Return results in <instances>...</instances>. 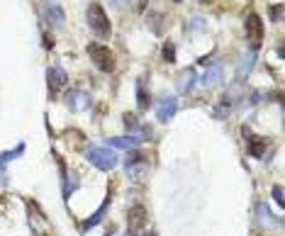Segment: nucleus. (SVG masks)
<instances>
[{
  "instance_id": "1",
  "label": "nucleus",
  "mask_w": 285,
  "mask_h": 236,
  "mask_svg": "<svg viewBox=\"0 0 285 236\" xmlns=\"http://www.w3.org/2000/svg\"><path fill=\"white\" fill-rule=\"evenodd\" d=\"M85 17H88V25H91V29L98 37H100V39H108V37L112 34V22H110V17L105 15V10H102L100 3H95V0H93L91 5H88V12H85Z\"/></svg>"
},
{
  "instance_id": "2",
  "label": "nucleus",
  "mask_w": 285,
  "mask_h": 236,
  "mask_svg": "<svg viewBox=\"0 0 285 236\" xmlns=\"http://www.w3.org/2000/svg\"><path fill=\"white\" fill-rule=\"evenodd\" d=\"M85 158H88L95 168H100V171H112L115 166L120 164V156L115 154L112 149H108V146H88Z\"/></svg>"
},
{
  "instance_id": "3",
  "label": "nucleus",
  "mask_w": 285,
  "mask_h": 236,
  "mask_svg": "<svg viewBox=\"0 0 285 236\" xmlns=\"http://www.w3.org/2000/svg\"><path fill=\"white\" fill-rule=\"evenodd\" d=\"M88 56L93 59V64L98 66L102 73H112L117 68V59L112 54V49H108L105 44H88Z\"/></svg>"
},
{
  "instance_id": "4",
  "label": "nucleus",
  "mask_w": 285,
  "mask_h": 236,
  "mask_svg": "<svg viewBox=\"0 0 285 236\" xmlns=\"http://www.w3.org/2000/svg\"><path fill=\"white\" fill-rule=\"evenodd\" d=\"M244 27H246V39L248 46H251L248 51H258V46L263 44V22H261V17L256 12H248Z\"/></svg>"
},
{
  "instance_id": "5",
  "label": "nucleus",
  "mask_w": 285,
  "mask_h": 236,
  "mask_svg": "<svg viewBox=\"0 0 285 236\" xmlns=\"http://www.w3.org/2000/svg\"><path fill=\"white\" fill-rule=\"evenodd\" d=\"M42 20H44L49 27H64V22H66V12L64 8L56 3V0H44L42 3Z\"/></svg>"
},
{
  "instance_id": "6",
  "label": "nucleus",
  "mask_w": 285,
  "mask_h": 236,
  "mask_svg": "<svg viewBox=\"0 0 285 236\" xmlns=\"http://www.w3.org/2000/svg\"><path fill=\"white\" fill-rule=\"evenodd\" d=\"M46 81H49V98L54 100L56 93H59L66 83H68V73H66L61 66H51V68L46 71Z\"/></svg>"
},
{
  "instance_id": "7",
  "label": "nucleus",
  "mask_w": 285,
  "mask_h": 236,
  "mask_svg": "<svg viewBox=\"0 0 285 236\" xmlns=\"http://www.w3.org/2000/svg\"><path fill=\"white\" fill-rule=\"evenodd\" d=\"M66 107L74 110V112H81V110H88L91 107V95L81 88H76V90H68L66 93Z\"/></svg>"
},
{
  "instance_id": "8",
  "label": "nucleus",
  "mask_w": 285,
  "mask_h": 236,
  "mask_svg": "<svg viewBox=\"0 0 285 236\" xmlns=\"http://www.w3.org/2000/svg\"><path fill=\"white\" fill-rule=\"evenodd\" d=\"M244 134H246V146H248V154L254 156V158H263V154H266V146L268 141L263 139V136H254L251 132H248L246 127H244Z\"/></svg>"
},
{
  "instance_id": "9",
  "label": "nucleus",
  "mask_w": 285,
  "mask_h": 236,
  "mask_svg": "<svg viewBox=\"0 0 285 236\" xmlns=\"http://www.w3.org/2000/svg\"><path fill=\"white\" fill-rule=\"evenodd\" d=\"M110 200H112V195H108V197H105V202L98 207V212H95V214H91V217L83 222V224H81V234H85V231H91L93 227H98V224H100L102 217H105V212H108V207H110Z\"/></svg>"
},
{
  "instance_id": "10",
  "label": "nucleus",
  "mask_w": 285,
  "mask_h": 236,
  "mask_svg": "<svg viewBox=\"0 0 285 236\" xmlns=\"http://www.w3.org/2000/svg\"><path fill=\"white\" fill-rule=\"evenodd\" d=\"M147 224V207L144 205H134L129 209V231H137Z\"/></svg>"
},
{
  "instance_id": "11",
  "label": "nucleus",
  "mask_w": 285,
  "mask_h": 236,
  "mask_svg": "<svg viewBox=\"0 0 285 236\" xmlns=\"http://www.w3.org/2000/svg\"><path fill=\"white\" fill-rule=\"evenodd\" d=\"M175 112H178V100H175V98H164V100L158 102L156 115H158V119H161V122H168Z\"/></svg>"
},
{
  "instance_id": "12",
  "label": "nucleus",
  "mask_w": 285,
  "mask_h": 236,
  "mask_svg": "<svg viewBox=\"0 0 285 236\" xmlns=\"http://www.w3.org/2000/svg\"><path fill=\"white\" fill-rule=\"evenodd\" d=\"M141 144L137 136H110L108 139V149H127V151H132V149H137V146Z\"/></svg>"
},
{
  "instance_id": "13",
  "label": "nucleus",
  "mask_w": 285,
  "mask_h": 236,
  "mask_svg": "<svg viewBox=\"0 0 285 236\" xmlns=\"http://www.w3.org/2000/svg\"><path fill=\"white\" fill-rule=\"evenodd\" d=\"M195 83H198V73H195V68H185V71L181 73V81H178V90L190 93L195 88Z\"/></svg>"
},
{
  "instance_id": "14",
  "label": "nucleus",
  "mask_w": 285,
  "mask_h": 236,
  "mask_svg": "<svg viewBox=\"0 0 285 236\" xmlns=\"http://www.w3.org/2000/svg\"><path fill=\"white\" fill-rule=\"evenodd\" d=\"M222 76H224V68H222V64H215L210 71L203 76V85H205V88H212V85H217V83L222 81Z\"/></svg>"
},
{
  "instance_id": "15",
  "label": "nucleus",
  "mask_w": 285,
  "mask_h": 236,
  "mask_svg": "<svg viewBox=\"0 0 285 236\" xmlns=\"http://www.w3.org/2000/svg\"><path fill=\"white\" fill-rule=\"evenodd\" d=\"M254 64H256V51H248L244 59H241V64H239V71H237V78L239 81H244L248 73L254 71Z\"/></svg>"
},
{
  "instance_id": "16",
  "label": "nucleus",
  "mask_w": 285,
  "mask_h": 236,
  "mask_svg": "<svg viewBox=\"0 0 285 236\" xmlns=\"http://www.w3.org/2000/svg\"><path fill=\"white\" fill-rule=\"evenodd\" d=\"M149 27H151L154 34H164V29H166L164 15H161V12H151V15H149Z\"/></svg>"
},
{
  "instance_id": "17",
  "label": "nucleus",
  "mask_w": 285,
  "mask_h": 236,
  "mask_svg": "<svg viewBox=\"0 0 285 236\" xmlns=\"http://www.w3.org/2000/svg\"><path fill=\"white\" fill-rule=\"evenodd\" d=\"M22 151H25V144H20L15 151H3V154H0V171H5V166H8L10 161H15Z\"/></svg>"
},
{
  "instance_id": "18",
  "label": "nucleus",
  "mask_w": 285,
  "mask_h": 236,
  "mask_svg": "<svg viewBox=\"0 0 285 236\" xmlns=\"http://www.w3.org/2000/svg\"><path fill=\"white\" fill-rule=\"evenodd\" d=\"M258 217H261V222H268V224H271V222H273V224H280V219L278 217H273V212H271V209H268V205L266 202H258Z\"/></svg>"
},
{
  "instance_id": "19",
  "label": "nucleus",
  "mask_w": 285,
  "mask_h": 236,
  "mask_svg": "<svg viewBox=\"0 0 285 236\" xmlns=\"http://www.w3.org/2000/svg\"><path fill=\"white\" fill-rule=\"evenodd\" d=\"M229 110H231V100H229V95H224L220 105H217V107L212 110V115H215L217 119H224V117H227V112H229Z\"/></svg>"
},
{
  "instance_id": "20",
  "label": "nucleus",
  "mask_w": 285,
  "mask_h": 236,
  "mask_svg": "<svg viewBox=\"0 0 285 236\" xmlns=\"http://www.w3.org/2000/svg\"><path fill=\"white\" fill-rule=\"evenodd\" d=\"M149 93L144 88V81H137V102H139V110H147L149 107Z\"/></svg>"
},
{
  "instance_id": "21",
  "label": "nucleus",
  "mask_w": 285,
  "mask_h": 236,
  "mask_svg": "<svg viewBox=\"0 0 285 236\" xmlns=\"http://www.w3.org/2000/svg\"><path fill=\"white\" fill-rule=\"evenodd\" d=\"M161 56H164L166 64H173L175 61V44L168 39V42H164V51H161Z\"/></svg>"
},
{
  "instance_id": "22",
  "label": "nucleus",
  "mask_w": 285,
  "mask_h": 236,
  "mask_svg": "<svg viewBox=\"0 0 285 236\" xmlns=\"http://www.w3.org/2000/svg\"><path fill=\"white\" fill-rule=\"evenodd\" d=\"M205 29H207V25H205L203 17H193L188 25V32H205Z\"/></svg>"
},
{
  "instance_id": "23",
  "label": "nucleus",
  "mask_w": 285,
  "mask_h": 236,
  "mask_svg": "<svg viewBox=\"0 0 285 236\" xmlns=\"http://www.w3.org/2000/svg\"><path fill=\"white\" fill-rule=\"evenodd\" d=\"M268 12H271V20H273V22H283V5H280V3L271 5Z\"/></svg>"
},
{
  "instance_id": "24",
  "label": "nucleus",
  "mask_w": 285,
  "mask_h": 236,
  "mask_svg": "<svg viewBox=\"0 0 285 236\" xmlns=\"http://www.w3.org/2000/svg\"><path fill=\"white\" fill-rule=\"evenodd\" d=\"M124 127H127L129 132H134V129L139 127V119H137V115H129V112H127V115H124Z\"/></svg>"
},
{
  "instance_id": "25",
  "label": "nucleus",
  "mask_w": 285,
  "mask_h": 236,
  "mask_svg": "<svg viewBox=\"0 0 285 236\" xmlns=\"http://www.w3.org/2000/svg\"><path fill=\"white\" fill-rule=\"evenodd\" d=\"M273 200H276L280 207L285 205V200H283V188H280V185H273Z\"/></svg>"
},
{
  "instance_id": "26",
  "label": "nucleus",
  "mask_w": 285,
  "mask_h": 236,
  "mask_svg": "<svg viewBox=\"0 0 285 236\" xmlns=\"http://www.w3.org/2000/svg\"><path fill=\"white\" fill-rule=\"evenodd\" d=\"M44 46L46 49H54V39H51V34H46V32H44Z\"/></svg>"
},
{
  "instance_id": "27",
  "label": "nucleus",
  "mask_w": 285,
  "mask_h": 236,
  "mask_svg": "<svg viewBox=\"0 0 285 236\" xmlns=\"http://www.w3.org/2000/svg\"><path fill=\"white\" fill-rule=\"evenodd\" d=\"M115 3H117V5H124V3H129V0H115Z\"/></svg>"
},
{
  "instance_id": "28",
  "label": "nucleus",
  "mask_w": 285,
  "mask_h": 236,
  "mask_svg": "<svg viewBox=\"0 0 285 236\" xmlns=\"http://www.w3.org/2000/svg\"><path fill=\"white\" fill-rule=\"evenodd\" d=\"M144 236H158V234H156V231H147V234H144Z\"/></svg>"
},
{
  "instance_id": "29",
  "label": "nucleus",
  "mask_w": 285,
  "mask_h": 236,
  "mask_svg": "<svg viewBox=\"0 0 285 236\" xmlns=\"http://www.w3.org/2000/svg\"><path fill=\"white\" fill-rule=\"evenodd\" d=\"M173 3H183V0H173Z\"/></svg>"
}]
</instances>
